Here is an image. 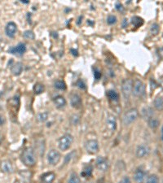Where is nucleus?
I'll return each instance as SVG.
<instances>
[{"mask_svg": "<svg viewBox=\"0 0 163 183\" xmlns=\"http://www.w3.org/2000/svg\"><path fill=\"white\" fill-rule=\"evenodd\" d=\"M148 126L152 129H156V128H158L160 125V121H159V120L158 118H156V117H150L149 119H148Z\"/></svg>", "mask_w": 163, "mask_h": 183, "instance_id": "20", "label": "nucleus"}, {"mask_svg": "<svg viewBox=\"0 0 163 183\" xmlns=\"http://www.w3.org/2000/svg\"><path fill=\"white\" fill-rule=\"evenodd\" d=\"M33 90L35 92V94H39L44 91V86L41 83H37L33 86Z\"/></svg>", "mask_w": 163, "mask_h": 183, "instance_id": "25", "label": "nucleus"}, {"mask_svg": "<svg viewBox=\"0 0 163 183\" xmlns=\"http://www.w3.org/2000/svg\"><path fill=\"white\" fill-rule=\"evenodd\" d=\"M139 116V112L135 108H131L128 110L123 116V123L125 125H129L135 121Z\"/></svg>", "mask_w": 163, "mask_h": 183, "instance_id": "3", "label": "nucleus"}, {"mask_svg": "<svg viewBox=\"0 0 163 183\" xmlns=\"http://www.w3.org/2000/svg\"><path fill=\"white\" fill-rule=\"evenodd\" d=\"M0 169L2 172L6 173H10L13 172V166L11 161L8 160H2L0 162Z\"/></svg>", "mask_w": 163, "mask_h": 183, "instance_id": "14", "label": "nucleus"}, {"mask_svg": "<svg viewBox=\"0 0 163 183\" xmlns=\"http://www.w3.org/2000/svg\"><path fill=\"white\" fill-rule=\"evenodd\" d=\"M154 107L158 111H163V98L162 97H158L156 98L153 102Z\"/></svg>", "mask_w": 163, "mask_h": 183, "instance_id": "19", "label": "nucleus"}, {"mask_svg": "<svg viewBox=\"0 0 163 183\" xmlns=\"http://www.w3.org/2000/svg\"><path fill=\"white\" fill-rule=\"evenodd\" d=\"M26 51V46L25 43L20 42L16 46H12L8 50V52L12 55H16V56H20L25 54V52Z\"/></svg>", "mask_w": 163, "mask_h": 183, "instance_id": "8", "label": "nucleus"}, {"mask_svg": "<svg viewBox=\"0 0 163 183\" xmlns=\"http://www.w3.org/2000/svg\"><path fill=\"white\" fill-rule=\"evenodd\" d=\"M48 118V113L47 112H42V113H39L38 116V119L40 122H44L46 121L47 120Z\"/></svg>", "mask_w": 163, "mask_h": 183, "instance_id": "27", "label": "nucleus"}, {"mask_svg": "<svg viewBox=\"0 0 163 183\" xmlns=\"http://www.w3.org/2000/svg\"><path fill=\"white\" fill-rule=\"evenodd\" d=\"M17 31V26L16 25V23L11 21L7 24V25L5 27V33L6 35L9 37V38H14L15 34Z\"/></svg>", "mask_w": 163, "mask_h": 183, "instance_id": "10", "label": "nucleus"}, {"mask_svg": "<svg viewBox=\"0 0 163 183\" xmlns=\"http://www.w3.org/2000/svg\"><path fill=\"white\" fill-rule=\"evenodd\" d=\"M3 123H4V119H3V117L0 116V125H3Z\"/></svg>", "mask_w": 163, "mask_h": 183, "instance_id": "37", "label": "nucleus"}, {"mask_svg": "<svg viewBox=\"0 0 163 183\" xmlns=\"http://www.w3.org/2000/svg\"><path fill=\"white\" fill-rule=\"evenodd\" d=\"M77 85H78L79 88H81V89H85V88H86V85H85L84 82L82 81H81V80H79V81H78Z\"/></svg>", "mask_w": 163, "mask_h": 183, "instance_id": "34", "label": "nucleus"}, {"mask_svg": "<svg viewBox=\"0 0 163 183\" xmlns=\"http://www.w3.org/2000/svg\"><path fill=\"white\" fill-rule=\"evenodd\" d=\"M131 22H132V24L136 26V27H139V26H140L142 25L144 21H143V20L140 17L135 16V17H133L132 19H131Z\"/></svg>", "mask_w": 163, "mask_h": 183, "instance_id": "26", "label": "nucleus"}, {"mask_svg": "<svg viewBox=\"0 0 163 183\" xmlns=\"http://www.w3.org/2000/svg\"><path fill=\"white\" fill-rule=\"evenodd\" d=\"M150 152V149L147 145L142 144L140 145L136 149V156L138 158H144L148 155Z\"/></svg>", "mask_w": 163, "mask_h": 183, "instance_id": "13", "label": "nucleus"}, {"mask_svg": "<svg viewBox=\"0 0 163 183\" xmlns=\"http://www.w3.org/2000/svg\"><path fill=\"white\" fill-rule=\"evenodd\" d=\"M146 173L142 168H137L134 173V180L136 183H142L145 179Z\"/></svg>", "mask_w": 163, "mask_h": 183, "instance_id": "15", "label": "nucleus"}, {"mask_svg": "<svg viewBox=\"0 0 163 183\" xmlns=\"http://www.w3.org/2000/svg\"><path fill=\"white\" fill-rule=\"evenodd\" d=\"M118 183H131V181H130V179L129 177H127V176H125L124 178H122V180L120 181Z\"/></svg>", "mask_w": 163, "mask_h": 183, "instance_id": "33", "label": "nucleus"}, {"mask_svg": "<svg viewBox=\"0 0 163 183\" xmlns=\"http://www.w3.org/2000/svg\"><path fill=\"white\" fill-rule=\"evenodd\" d=\"M61 158V153L55 149H52L47 153V162L51 165H56L60 162Z\"/></svg>", "mask_w": 163, "mask_h": 183, "instance_id": "6", "label": "nucleus"}, {"mask_svg": "<svg viewBox=\"0 0 163 183\" xmlns=\"http://www.w3.org/2000/svg\"><path fill=\"white\" fill-rule=\"evenodd\" d=\"M70 104L74 108H80L82 107V99L80 95L76 93H73V94H70Z\"/></svg>", "mask_w": 163, "mask_h": 183, "instance_id": "11", "label": "nucleus"}, {"mask_svg": "<svg viewBox=\"0 0 163 183\" xmlns=\"http://www.w3.org/2000/svg\"><path fill=\"white\" fill-rule=\"evenodd\" d=\"M54 103L58 108H63L66 105V99L61 95H58L54 98Z\"/></svg>", "mask_w": 163, "mask_h": 183, "instance_id": "16", "label": "nucleus"}, {"mask_svg": "<svg viewBox=\"0 0 163 183\" xmlns=\"http://www.w3.org/2000/svg\"><path fill=\"white\" fill-rule=\"evenodd\" d=\"M21 160L26 166L31 167L36 164V155L32 147H27L24 150L22 155H21Z\"/></svg>", "mask_w": 163, "mask_h": 183, "instance_id": "1", "label": "nucleus"}, {"mask_svg": "<svg viewBox=\"0 0 163 183\" xmlns=\"http://www.w3.org/2000/svg\"><path fill=\"white\" fill-rule=\"evenodd\" d=\"M11 70H12V73L14 75L18 76V75H20V74L22 73L23 65H22V64H21L20 62H16V63L13 64L12 67L11 68Z\"/></svg>", "mask_w": 163, "mask_h": 183, "instance_id": "18", "label": "nucleus"}, {"mask_svg": "<svg viewBox=\"0 0 163 183\" xmlns=\"http://www.w3.org/2000/svg\"><path fill=\"white\" fill-rule=\"evenodd\" d=\"M127 25H128L127 19H124L123 21H122V27H123V28H126V27H127Z\"/></svg>", "mask_w": 163, "mask_h": 183, "instance_id": "36", "label": "nucleus"}, {"mask_svg": "<svg viewBox=\"0 0 163 183\" xmlns=\"http://www.w3.org/2000/svg\"><path fill=\"white\" fill-rule=\"evenodd\" d=\"M21 3H29V1H27V0H22V1H20Z\"/></svg>", "mask_w": 163, "mask_h": 183, "instance_id": "39", "label": "nucleus"}, {"mask_svg": "<svg viewBox=\"0 0 163 183\" xmlns=\"http://www.w3.org/2000/svg\"><path fill=\"white\" fill-rule=\"evenodd\" d=\"M68 183H80V178L77 175V173H71V175L68 180Z\"/></svg>", "mask_w": 163, "mask_h": 183, "instance_id": "24", "label": "nucleus"}, {"mask_svg": "<svg viewBox=\"0 0 163 183\" xmlns=\"http://www.w3.org/2000/svg\"><path fill=\"white\" fill-rule=\"evenodd\" d=\"M74 137L70 134H64L59 139V148L61 151H67L71 147Z\"/></svg>", "mask_w": 163, "mask_h": 183, "instance_id": "4", "label": "nucleus"}, {"mask_svg": "<svg viewBox=\"0 0 163 183\" xmlns=\"http://www.w3.org/2000/svg\"><path fill=\"white\" fill-rule=\"evenodd\" d=\"M150 32L153 35H157L159 33V26L158 24H153V25L151 26Z\"/></svg>", "mask_w": 163, "mask_h": 183, "instance_id": "29", "label": "nucleus"}, {"mask_svg": "<svg viewBox=\"0 0 163 183\" xmlns=\"http://www.w3.org/2000/svg\"><path fill=\"white\" fill-rule=\"evenodd\" d=\"M146 183H159V179H158L157 175H150L147 179Z\"/></svg>", "mask_w": 163, "mask_h": 183, "instance_id": "28", "label": "nucleus"}, {"mask_svg": "<svg viewBox=\"0 0 163 183\" xmlns=\"http://www.w3.org/2000/svg\"><path fill=\"white\" fill-rule=\"evenodd\" d=\"M116 8L118 11H122L123 10V6L121 4V3H116Z\"/></svg>", "mask_w": 163, "mask_h": 183, "instance_id": "35", "label": "nucleus"}, {"mask_svg": "<svg viewBox=\"0 0 163 183\" xmlns=\"http://www.w3.org/2000/svg\"><path fill=\"white\" fill-rule=\"evenodd\" d=\"M160 85L161 86L163 87V76L161 77V78L160 79Z\"/></svg>", "mask_w": 163, "mask_h": 183, "instance_id": "38", "label": "nucleus"}, {"mask_svg": "<svg viewBox=\"0 0 163 183\" xmlns=\"http://www.w3.org/2000/svg\"><path fill=\"white\" fill-rule=\"evenodd\" d=\"M101 72L99 71L98 69H95L94 71V76L95 80H99V78L101 77Z\"/></svg>", "mask_w": 163, "mask_h": 183, "instance_id": "32", "label": "nucleus"}, {"mask_svg": "<svg viewBox=\"0 0 163 183\" xmlns=\"http://www.w3.org/2000/svg\"><path fill=\"white\" fill-rule=\"evenodd\" d=\"M132 94L135 97H141L145 94V85L142 81L136 79L133 81Z\"/></svg>", "mask_w": 163, "mask_h": 183, "instance_id": "2", "label": "nucleus"}, {"mask_svg": "<svg viewBox=\"0 0 163 183\" xmlns=\"http://www.w3.org/2000/svg\"><path fill=\"white\" fill-rule=\"evenodd\" d=\"M106 124H107V128L110 131H115L117 129V120L116 117L113 115L109 114L106 119Z\"/></svg>", "mask_w": 163, "mask_h": 183, "instance_id": "12", "label": "nucleus"}, {"mask_svg": "<svg viewBox=\"0 0 163 183\" xmlns=\"http://www.w3.org/2000/svg\"><path fill=\"white\" fill-rule=\"evenodd\" d=\"M23 36L26 38H28V39H33L34 38V33L30 30L25 31V33H23Z\"/></svg>", "mask_w": 163, "mask_h": 183, "instance_id": "30", "label": "nucleus"}, {"mask_svg": "<svg viewBox=\"0 0 163 183\" xmlns=\"http://www.w3.org/2000/svg\"><path fill=\"white\" fill-rule=\"evenodd\" d=\"M161 138H162V140H163V127H162V129H161Z\"/></svg>", "mask_w": 163, "mask_h": 183, "instance_id": "40", "label": "nucleus"}, {"mask_svg": "<svg viewBox=\"0 0 163 183\" xmlns=\"http://www.w3.org/2000/svg\"><path fill=\"white\" fill-rule=\"evenodd\" d=\"M107 22L109 25H113L117 22V17L113 15H110L108 16Z\"/></svg>", "mask_w": 163, "mask_h": 183, "instance_id": "31", "label": "nucleus"}, {"mask_svg": "<svg viewBox=\"0 0 163 183\" xmlns=\"http://www.w3.org/2000/svg\"><path fill=\"white\" fill-rule=\"evenodd\" d=\"M85 148L90 154H95L99 151V143L96 140H88L85 144Z\"/></svg>", "mask_w": 163, "mask_h": 183, "instance_id": "7", "label": "nucleus"}, {"mask_svg": "<svg viewBox=\"0 0 163 183\" xmlns=\"http://www.w3.org/2000/svg\"><path fill=\"white\" fill-rule=\"evenodd\" d=\"M15 183H19V182H18V181H16V182H15Z\"/></svg>", "mask_w": 163, "mask_h": 183, "instance_id": "41", "label": "nucleus"}, {"mask_svg": "<svg viewBox=\"0 0 163 183\" xmlns=\"http://www.w3.org/2000/svg\"><path fill=\"white\" fill-rule=\"evenodd\" d=\"M133 89V81L131 79H125L122 83V92L123 96L126 99L130 98V94H132Z\"/></svg>", "mask_w": 163, "mask_h": 183, "instance_id": "5", "label": "nucleus"}, {"mask_svg": "<svg viewBox=\"0 0 163 183\" xmlns=\"http://www.w3.org/2000/svg\"><path fill=\"white\" fill-rule=\"evenodd\" d=\"M55 87H56V89L58 90H64L66 89V84L64 83V81H61V80H57V81H55Z\"/></svg>", "mask_w": 163, "mask_h": 183, "instance_id": "23", "label": "nucleus"}, {"mask_svg": "<svg viewBox=\"0 0 163 183\" xmlns=\"http://www.w3.org/2000/svg\"><path fill=\"white\" fill-rule=\"evenodd\" d=\"M56 178V174L52 172H49V173H44L43 175L42 176V181L43 183H51L55 180Z\"/></svg>", "mask_w": 163, "mask_h": 183, "instance_id": "17", "label": "nucleus"}, {"mask_svg": "<svg viewBox=\"0 0 163 183\" xmlns=\"http://www.w3.org/2000/svg\"><path fill=\"white\" fill-rule=\"evenodd\" d=\"M107 96L111 101L113 102L118 101V99H119L118 94H117L115 90H109V91L107 92Z\"/></svg>", "mask_w": 163, "mask_h": 183, "instance_id": "21", "label": "nucleus"}, {"mask_svg": "<svg viewBox=\"0 0 163 183\" xmlns=\"http://www.w3.org/2000/svg\"><path fill=\"white\" fill-rule=\"evenodd\" d=\"M95 165L99 171L105 172L109 168V161L106 158L99 156V157L97 158L96 161H95Z\"/></svg>", "mask_w": 163, "mask_h": 183, "instance_id": "9", "label": "nucleus"}, {"mask_svg": "<svg viewBox=\"0 0 163 183\" xmlns=\"http://www.w3.org/2000/svg\"><path fill=\"white\" fill-rule=\"evenodd\" d=\"M92 170H93V168H92V165H87L83 168V170L81 173V176L83 177V178H88L90 176L92 175Z\"/></svg>", "mask_w": 163, "mask_h": 183, "instance_id": "22", "label": "nucleus"}]
</instances>
